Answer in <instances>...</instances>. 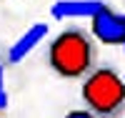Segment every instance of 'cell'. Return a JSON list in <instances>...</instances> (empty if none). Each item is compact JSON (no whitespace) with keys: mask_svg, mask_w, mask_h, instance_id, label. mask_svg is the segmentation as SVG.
I'll return each instance as SVG.
<instances>
[{"mask_svg":"<svg viewBox=\"0 0 125 118\" xmlns=\"http://www.w3.org/2000/svg\"><path fill=\"white\" fill-rule=\"evenodd\" d=\"M120 48H123V50H125V40H123V45H120Z\"/></svg>","mask_w":125,"mask_h":118,"instance_id":"cell-7","label":"cell"},{"mask_svg":"<svg viewBox=\"0 0 125 118\" xmlns=\"http://www.w3.org/2000/svg\"><path fill=\"white\" fill-rule=\"evenodd\" d=\"M90 33L103 45H123L125 40V13L113 10L108 3L90 18Z\"/></svg>","mask_w":125,"mask_h":118,"instance_id":"cell-3","label":"cell"},{"mask_svg":"<svg viewBox=\"0 0 125 118\" xmlns=\"http://www.w3.org/2000/svg\"><path fill=\"white\" fill-rule=\"evenodd\" d=\"M123 78H125V76H123Z\"/></svg>","mask_w":125,"mask_h":118,"instance_id":"cell-8","label":"cell"},{"mask_svg":"<svg viewBox=\"0 0 125 118\" xmlns=\"http://www.w3.org/2000/svg\"><path fill=\"white\" fill-rule=\"evenodd\" d=\"M80 98L93 116L100 118H115L125 113V78L108 66L98 63L80 83Z\"/></svg>","mask_w":125,"mask_h":118,"instance_id":"cell-2","label":"cell"},{"mask_svg":"<svg viewBox=\"0 0 125 118\" xmlns=\"http://www.w3.org/2000/svg\"><path fill=\"white\" fill-rule=\"evenodd\" d=\"M48 35H50V25H48V23H33L30 28H25L23 33H20V35L5 48V53H3L5 66H8V68L20 66V63H23L30 53L40 45V43L48 40Z\"/></svg>","mask_w":125,"mask_h":118,"instance_id":"cell-4","label":"cell"},{"mask_svg":"<svg viewBox=\"0 0 125 118\" xmlns=\"http://www.w3.org/2000/svg\"><path fill=\"white\" fill-rule=\"evenodd\" d=\"M5 60H3V53H0V116H5L10 111V91H8V78H5Z\"/></svg>","mask_w":125,"mask_h":118,"instance_id":"cell-6","label":"cell"},{"mask_svg":"<svg viewBox=\"0 0 125 118\" xmlns=\"http://www.w3.org/2000/svg\"><path fill=\"white\" fill-rule=\"evenodd\" d=\"M105 5V0H58L50 10L55 20H90L98 10Z\"/></svg>","mask_w":125,"mask_h":118,"instance_id":"cell-5","label":"cell"},{"mask_svg":"<svg viewBox=\"0 0 125 118\" xmlns=\"http://www.w3.org/2000/svg\"><path fill=\"white\" fill-rule=\"evenodd\" d=\"M45 66L62 80H83L98 66V40L80 25H65L48 40Z\"/></svg>","mask_w":125,"mask_h":118,"instance_id":"cell-1","label":"cell"}]
</instances>
